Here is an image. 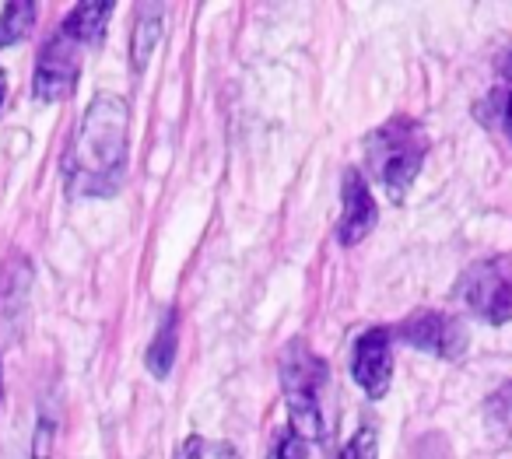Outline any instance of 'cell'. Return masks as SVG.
Masks as SVG:
<instances>
[{
	"mask_svg": "<svg viewBox=\"0 0 512 459\" xmlns=\"http://www.w3.org/2000/svg\"><path fill=\"white\" fill-rule=\"evenodd\" d=\"M130 109L120 95L99 92L88 102L64 158L71 197H113L127 172Z\"/></svg>",
	"mask_w": 512,
	"mask_h": 459,
	"instance_id": "cell-1",
	"label": "cell"
},
{
	"mask_svg": "<svg viewBox=\"0 0 512 459\" xmlns=\"http://www.w3.org/2000/svg\"><path fill=\"white\" fill-rule=\"evenodd\" d=\"M428 137L421 130V123H414L411 116H393L383 127H376L365 137V158H369L372 176L383 183L386 197L393 204H404L407 190L418 179V169L425 162Z\"/></svg>",
	"mask_w": 512,
	"mask_h": 459,
	"instance_id": "cell-2",
	"label": "cell"
},
{
	"mask_svg": "<svg viewBox=\"0 0 512 459\" xmlns=\"http://www.w3.org/2000/svg\"><path fill=\"white\" fill-rule=\"evenodd\" d=\"M456 298L467 312L491 326H502L512 319V253L491 256L463 270L456 284Z\"/></svg>",
	"mask_w": 512,
	"mask_h": 459,
	"instance_id": "cell-3",
	"label": "cell"
},
{
	"mask_svg": "<svg viewBox=\"0 0 512 459\" xmlns=\"http://www.w3.org/2000/svg\"><path fill=\"white\" fill-rule=\"evenodd\" d=\"M81 50H85V46L74 43V39L67 36V32H60V29L46 39V46L39 50L36 85H32L36 99L60 102V99H67V95L74 92V85H78V74H81Z\"/></svg>",
	"mask_w": 512,
	"mask_h": 459,
	"instance_id": "cell-4",
	"label": "cell"
},
{
	"mask_svg": "<svg viewBox=\"0 0 512 459\" xmlns=\"http://www.w3.org/2000/svg\"><path fill=\"white\" fill-rule=\"evenodd\" d=\"M397 340H404L407 347H418V351H428L435 358L456 361L467 351V330L456 316H446V312H414L411 319L397 326Z\"/></svg>",
	"mask_w": 512,
	"mask_h": 459,
	"instance_id": "cell-5",
	"label": "cell"
},
{
	"mask_svg": "<svg viewBox=\"0 0 512 459\" xmlns=\"http://www.w3.org/2000/svg\"><path fill=\"white\" fill-rule=\"evenodd\" d=\"M351 375L365 389L369 400H383L393 382V361H390V333L386 330H365L351 354Z\"/></svg>",
	"mask_w": 512,
	"mask_h": 459,
	"instance_id": "cell-6",
	"label": "cell"
},
{
	"mask_svg": "<svg viewBox=\"0 0 512 459\" xmlns=\"http://www.w3.org/2000/svg\"><path fill=\"white\" fill-rule=\"evenodd\" d=\"M29 291H32V267L25 256H15L0 270V344H15L25 330L29 316Z\"/></svg>",
	"mask_w": 512,
	"mask_h": 459,
	"instance_id": "cell-7",
	"label": "cell"
},
{
	"mask_svg": "<svg viewBox=\"0 0 512 459\" xmlns=\"http://www.w3.org/2000/svg\"><path fill=\"white\" fill-rule=\"evenodd\" d=\"M376 221L379 211L369 183H365V176L358 169H348L344 172V214L337 221V242L341 246H358L376 228Z\"/></svg>",
	"mask_w": 512,
	"mask_h": 459,
	"instance_id": "cell-8",
	"label": "cell"
},
{
	"mask_svg": "<svg viewBox=\"0 0 512 459\" xmlns=\"http://www.w3.org/2000/svg\"><path fill=\"white\" fill-rule=\"evenodd\" d=\"M281 382L288 396H316L327 382V361L309 351L302 340H295L281 358Z\"/></svg>",
	"mask_w": 512,
	"mask_h": 459,
	"instance_id": "cell-9",
	"label": "cell"
},
{
	"mask_svg": "<svg viewBox=\"0 0 512 459\" xmlns=\"http://www.w3.org/2000/svg\"><path fill=\"white\" fill-rule=\"evenodd\" d=\"M109 15H113V4H109V0H81L78 8L64 18L60 32H67L74 43L92 46V43H99L102 32H106Z\"/></svg>",
	"mask_w": 512,
	"mask_h": 459,
	"instance_id": "cell-10",
	"label": "cell"
},
{
	"mask_svg": "<svg viewBox=\"0 0 512 459\" xmlns=\"http://www.w3.org/2000/svg\"><path fill=\"white\" fill-rule=\"evenodd\" d=\"M162 4H148V8L137 11V25H134V43H130V57H134V71L148 67V57L158 43V32H162Z\"/></svg>",
	"mask_w": 512,
	"mask_h": 459,
	"instance_id": "cell-11",
	"label": "cell"
},
{
	"mask_svg": "<svg viewBox=\"0 0 512 459\" xmlns=\"http://www.w3.org/2000/svg\"><path fill=\"white\" fill-rule=\"evenodd\" d=\"M144 361H148V368H151L155 379H165V375H169L172 361H176V309H169L162 316V323H158L155 340H151Z\"/></svg>",
	"mask_w": 512,
	"mask_h": 459,
	"instance_id": "cell-12",
	"label": "cell"
},
{
	"mask_svg": "<svg viewBox=\"0 0 512 459\" xmlns=\"http://www.w3.org/2000/svg\"><path fill=\"white\" fill-rule=\"evenodd\" d=\"M502 78L505 81L484 99V106L477 109V113H484L481 120H488V123L498 116V127H502V134L512 141V53L502 60Z\"/></svg>",
	"mask_w": 512,
	"mask_h": 459,
	"instance_id": "cell-13",
	"label": "cell"
},
{
	"mask_svg": "<svg viewBox=\"0 0 512 459\" xmlns=\"http://www.w3.org/2000/svg\"><path fill=\"white\" fill-rule=\"evenodd\" d=\"M36 15L39 11L32 0H11L8 8H4V15H0V50L22 43L32 32V25H36Z\"/></svg>",
	"mask_w": 512,
	"mask_h": 459,
	"instance_id": "cell-14",
	"label": "cell"
},
{
	"mask_svg": "<svg viewBox=\"0 0 512 459\" xmlns=\"http://www.w3.org/2000/svg\"><path fill=\"white\" fill-rule=\"evenodd\" d=\"M337 459H379V431H376V424H365V428H358Z\"/></svg>",
	"mask_w": 512,
	"mask_h": 459,
	"instance_id": "cell-15",
	"label": "cell"
},
{
	"mask_svg": "<svg viewBox=\"0 0 512 459\" xmlns=\"http://www.w3.org/2000/svg\"><path fill=\"white\" fill-rule=\"evenodd\" d=\"M488 421H491V428H495V431L512 435V386L498 389V393L488 400Z\"/></svg>",
	"mask_w": 512,
	"mask_h": 459,
	"instance_id": "cell-16",
	"label": "cell"
},
{
	"mask_svg": "<svg viewBox=\"0 0 512 459\" xmlns=\"http://www.w3.org/2000/svg\"><path fill=\"white\" fill-rule=\"evenodd\" d=\"M306 456H309V442L302 435H295V431H288L267 459H306Z\"/></svg>",
	"mask_w": 512,
	"mask_h": 459,
	"instance_id": "cell-17",
	"label": "cell"
},
{
	"mask_svg": "<svg viewBox=\"0 0 512 459\" xmlns=\"http://www.w3.org/2000/svg\"><path fill=\"white\" fill-rule=\"evenodd\" d=\"M200 452H204V442H200V438L193 435V438H186V445L179 449L176 459H200Z\"/></svg>",
	"mask_w": 512,
	"mask_h": 459,
	"instance_id": "cell-18",
	"label": "cell"
},
{
	"mask_svg": "<svg viewBox=\"0 0 512 459\" xmlns=\"http://www.w3.org/2000/svg\"><path fill=\"white\" fill-rule=\"evenodd\" d=\"M4 95H8V78H4V71H0V106H4Z\"/></svg>",
	"mask_w": 512,
	"mask_h": 459,
	"instance_id": "cell-19",
	"label": "cell"
},
{
	"mask_svg": "<svg viewBox=\"0 0 512 459\" xmlns=\"http://www.w3.org/2000/svg\"><path fill=\"white\" fill-rule=\"evenodd\" d=\"M0 389H4V382H0Z\"/></svg>",
	"mask_w": 512,
	"mask_h": 459,
	"instance_id": "cell-20",
	"label": "cell"
}]
</instances>
